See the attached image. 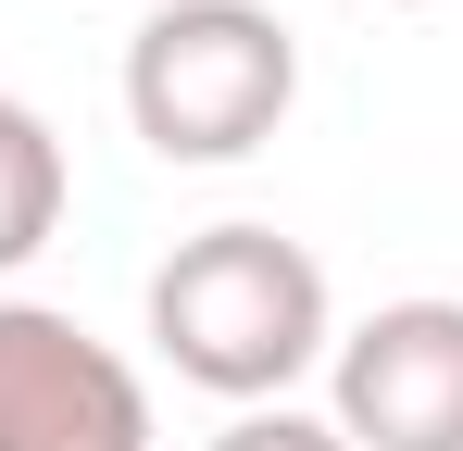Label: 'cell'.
Here are the masks:
<instances>
[{"label":"cell","instance_id":"cell-3","mask_svg":"<svg viewBox=\"0 0 463 451\" xmlns=\"http://www.w3.org/2000/svg\"><path fill=\"white\" fill-rule=\"evenodd\" d=\"M326 427L351 451H463V301L413 289L338 326L326 351Z\"/></svg>","mask_w":463,"mask_h":451},{"label":"cell","instance_id":"cell-6","mask_svg":"<svg viewBox=\"0 0 463 451\" xmlns=\"http://www.w3.org/2000/svg\"><path fill=\"white\" fill-rule=\"evenodd\" d=\"M201 451H351L326 414H301V401H250V414H226Z\"/></svg>","mask_w":463,"mask_h":451},{"label":"cell","instance_id":"cell-5","mask_svg":"<svg viewBox=\"0 0 463 451\" xmlns=\"http://www.w3.org/2000/svg\"><path fill=\"white\" fill-rule=\"evenodd\" d=\"M63 139H51V113L38 101H13L0 88V276H25L38 251H51V226H63Z\"/></svg>","mask_w":463,"mask_h":451},{"label":"cell","instance_id":"cell-4","mask_svg":"<svg viewBox=\"0 0 463 451\" xmlns=\"http://www.w3.org/2000/svg\"><path fill=\"white\" fill-rule=\"evenodd\" d=\"M0 451H151V389L63 301H0Z\"/></svg>","mask_w":463,"mask_h":451},{"label":"cell","instance_id":"cell-1","mask_svg":"<svg viewBox=\"0 0 463 451\" xmlns=\"http://www.w3.org/2000/svg\"><path fill=\"white\" fill-rule=\"evenodd\" d=\"M151 351L213 401H288L326 351H338V301L288 226H201L151 264Z\"/></svg>","mask_w":463,"mask_h":451},{"label":"cell","instance_id":"cell-2","mask_svg":"<svg viewBox=\"0 0 463 451\" xmlns=\"http://www.w3.org/2000/svg\"><path fill=\"white\" fill-rule=\"evenodd\" d=\"M301 101V38L263 0H163L126 38V126L151 163H250Z\"/></svg>","mask_w":463,"mask_h":451},{"label":"cell","instance_id":"cell-7","mask_svg":"<svg viewBox=\"0 0 463 451\" xmlns=\"http://www.w3.org/2000/svg\"><path fill=\"white\" fill-rule=\"evenodd\" d=\"M401 13H426V0H401Z\"/></svg>","mask_w":463,"mask_h":451}]
</instances>
